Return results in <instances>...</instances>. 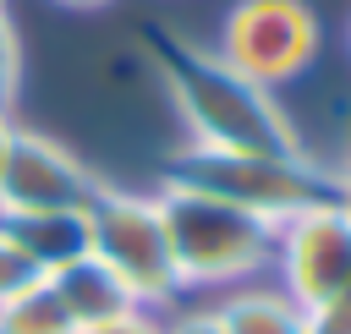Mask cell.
Listing matches in <instances>:
<instances>
[{"label":"cell","mask_w":351,"mask_h":334,"mask_svg":"<svg viewBox=\"0 0 351 334\" xmlns=\"http://www.w3.org/2000/svg\"><path fill=\"white\" fill-rule=\"evenodd\" d=\"M71 334H159V312H126L115 323H93V329H71Z\"/></svg>","instance_id":"15"},{"label":"cell","mask_w":351,"mask_h":334,"mask_svg":"<svg viewBox=\"0 0 351 334\" xmlns=\"http://www.w3.org/2000/svg\"><path fill=\"white\" fill-rule=\"evenodd\" d=\"M88 235H93V257L126 279V290L137 296L143 312H165L181 296L154 192H126V186L99 181V192L88 203Z\"/></svg>","instance_id":"4"},{"label":"cell","mask_w":351,"mask_h":334,"mask_svg":"<svg viewBox=\"0 0 351 334\" xmlns=\"http://www.w3.org/2000/svg\"><path fill=\"white\" fill-rule=\"evenodd\" d=\"M71 329L77 323L66 318L60 296L49 290V279H33L11 301H0V334H71Z\"/></svg>","instance_id":"11"},{"label":"cell","mask_w":351,"mask_h":334,"mask_svg":"<svg viewBox=\"0 0 351 334\" xmlns=\"http://www.w3.org/2000/svg\"><path fill=\"white\" fill-rule=\"evenodd\" d=\"M159 82L186 126V137L197 148H236V153H307L296 120L285 115V104L258 88L252 77H241L230 60H219L214 49H197L186 38L154 33L148 38Z\"/></svg>","instance_id":"1"},{"label":"cell","mask_w":351,"mask_h":334,"mask_svg":"<svg viewBox=\"0 0 351 334\" xmlns=\"http://www.w3.org/2000/svg\"><path fill=\"white\" fill-rule=\"evenodd\" d=\"M49 290L60 296V307H66V318H71L77 329L115 323V318L137 312V296L126 290V279H121L115 268H104L93 252L77 257V263H66V268H55V274H49Z\"/></svg>","instance_id":"9"},{"label":"cell","mask_w":351,"mask_h":334,"mask_svg":"<svg viewBox=\"0 0 351 334\" xmlns=\"http://www.w3.org/2000/svg\"><path fill=\"white\" fill-rule=\"evenodd\" d=\"M33 279H44V274H38V268H33V263L16 252V241L0 230V301H11L16 290H27Z\"/></svg>","instance_id":"13"},{"label":"cell","mask_w":351,"mask_h":334,"mask_svg":"<svg viewBox=\"0 0 351 334\" xmlns=\"http://www.w3.org/2000/svg\"><path fill=\"white\" fill-rule=\"evenodd\" d=\"M99 192V175L49 131L11 126L0 142V219L16 214H55V208H88Z\"/></svg>","instance_id":"7"},{"label":"cell","mask_w":351,"mask_h":334,"mask_svg":"<svg viewBox=\"0 0 351 334\" xmlns=\"http://www.w3.org/2000/svg\"><path fill=\"white\" fill-rule=\"evenodd\" d=\"M214 312H219L225 334H318V318L291 290H280L269 279H247V285L219 290Z\"/></svg>","instance_id":"8"},{"label":"cell","mask_w":351,"mask_h":334,"mask_svg":"<svg viewBox=\"0 0 351 334\" xmlns=\"http://www.w3.org/2000/svg\"><path fill=\"white\" fill-rule=\"evenodd\" d=\"M5 131H11V120H5V110H0V142H5Z\"/></svg>","instance_id":"18"},{"label":"cell","mask_w":351,"mask_h":334,"mask_svg":"<svg viewBox=\"0 0 351 334\" xmlns=\"http://www.w3.org/2000/svg\"><path fill=\"white\" fill-rule=\"evenodd\" d=\"M0 230L16 241V252L49 279L55 268L77 263L93 252V235H88V208H55V214H16V219H0Z\"/></svg>","instance_id":"10"},{"label":"cell","mask_w":351,"mask_h":334,"mask_svg":"<svg viewBox=\"0 0 351 334\" xmlns=\"http://www.w3.org/2000/svg\"><path fill=\"white\" fill-rule=\"evenodd\" d=\"M55 5H66V11H99V5H110V0H55Z\"/></svg>","instance_id":"17"},{"label":"cell","mask_w":351,"mask_h":334,"mask_svg":"<svg viewBox=\"0 0 351 334\" xmlns=\"http://www.w3.org/2000/svg\"><path fill=\"white\" fill-rule=\"evenodd\" d=\"M159 181L208 192L274 230L313 203L351 197V170H335L318 153H236V148H197V142H186Z\"/></svg>","instance_id":"2"},{"label":"cell","mask_w":351,"mask_h":334,"mask_svg":"<svg viewBox=\"0 0 351 334\" xmlns=\"http://www.w3.org/2000/svg\"><path fill=\"white\" fill-rule=\"evenodd\" d=\"M318 334H351V279H346V290L318 312Z\"/></svg>","instance_id":"16"},{"label":"cell","mask_w":351,"mask_h":334,"mask_svg":"<svg viewBox=\"0 0 351 334\" xmlns=\"http://www.w3.org/2000/svg\"><path fill=\"white\" fill-rule=\"evenodd\" d=\"M219 60H230L258 88L296 82L318 55V16L307 0H236L219 22Z\"/></svg>","instance_id":"5"},{"label":"cell","mask_w":351,"mask_h":334,"mask_svg":"<svg viewBox=\"0 0 351 334\" xmlns=\"http://www.w3.org/2000/svg\"><path fill=\"white\" fill-rule=\"evenodd\" d=\"M159 334H225V329H219V312L208 301V307H176V312H165Z\"/></svg>","instance_id":"14"},{"label":"cell","mask_w":351,"mask_h":334,"mask_svg":"<svg viewBox=\"0 0 351 334\" xmlns=\"http://www.w3.org/2000/svg\"><path fill=\"white\" fill-rule=\"evenodd\" d=\"M22 93V33L11 16H0V110Z\"/></svg>","instance_id":"12"},{"label":"cell","mask_w":351,"mask_h":334,"mask_svg":"<svg viewBox=\"0 0 351 334\" xmlns=\"http://www.w3.org/2000/svg\"><path fill=\"white\" fill-rule=\"evenodd\" d=\"M351 279V197L302 208L274 230V285L291 290L313 318Z\"/></svg>","instance_id":"6"},{"label":"cell","mask_w":351,"mask_h":334,"mask_svg":"<svg viewBox=\"0 0 351 334\" xmlns=\"http://www.w3.org/2000/svg\"><path fill=\"white\" fill-rule=\"evenodd\" d=\"M154 197L181 290H230L274 268V224L176 181H159Z\"/></svg>","instance_id":"3"},{"label":"cell","mask_w":351,"mask_h":334,"mask_svg":"<svg viewBox=\"0 0 351 334\" xmlns=\"http://www.w3.org/2000/svg\"><path fill=\"white\" fill-rule=\"evenodd\" d=\"M0 16H5V0H0Z\"/></svg>","instance_id":"19"}]
</instances>
